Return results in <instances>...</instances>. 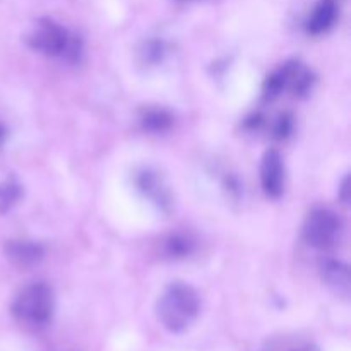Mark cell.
<instances>
[{
  "label": "cell",
  "instance_id": "6da1fadb",
  "mask_svg": "<svg viewBox=\"0 0 351 351\" xmlns=\"http://www.w3.org/2000/svg\"><path fill=\"white\" fill-rule=\"evenodd\" d=\"M201 312L199 293L187 283L175 281L163 290L156 302V317L167 331L184 332Z\"/></svg>",
  "mask_w": 351,
  "mask_h": 351
},
{
  "label": "cell",
  "instance_id": "7a4b0ae2",
  "mask_svg": "<svg viewBox=\"0 0 351 351\" xmlns=\"http://www.w3.org/2000/svg\"><path fill=\"white\" fill-rule=\"evenodd\" d=\"M53 314V291L47 283H31L17 293L12 302V315L27 328L48 324Z\"/></svg>",
  "mask_w": 351,
  "mask_h": 351
},
{
  "label": "cell",
  "instance_id": "3957f363",
  "mask_svg": "<svg viewBox=\"0 0 351 351\" xmlns=\"http://www.w3.org/2000/svg\"><path fill=\"white\" fill-rule=\"evenodd\" d=\"M27 41L31 48L48 57H67L69 60H77L81 53L77 38L53 21H40Z\"/></svg>",
  "mask_w": 351,
  "mask_h": 351
},
{
  "label": "cell",
  "instance_id": "277c9868",
  "mask_svg": "<svg viewBox=\"0 0 351 351\" xmlns=\"http://www.w3.org/2000/svg\"><path fill=\"white\" fill-rule=\"evenodd\" d=\"M341 233V219L331 209H314L304 223V239L314 249H329Z\"/></svg>",
  "mask_w": 351,
  "mask_h": 351
},
{
  "label": "cell",
  "instance_id": "5b68a950",
  "mask_svg": "<svg viewBox=\"0 0 351 351\" xmlns=\"http://www.w3.org/2000/svg\"><path fill=\"white\" fill-rule=\"evenodd\" d=\"M261 185L269 197L276 199L285 191L283 158L276 149H269L261 161Z\"/></svg>",
  "mask_w": 351,
  "mask_h": 351
},
{
  "label": "cell",
  "instance_id": "8992f818",
  "mask_svg": "<svg viewBox=\"0 0 351 351\" xmlns=\"http://www.w3.org/2000/svg\"><path fill=\"white\" fill-rule=\"evenodd\" d=\"M5 256L14 266L27 269L43 259V247L27 240H10L5 245Z\"/></svg>",
  "mask_w": 351,
  "mask_h": 351
},
{
  "label": "cell",
  "instance_id": "52a82bcc",
  "mask_svg": "<svg viewBox=\"0 0 351 351\" xmlns=\"http://www.w3.org/2000/svg\"><path fill=\"white\" fill-rule=\"evenodd\" d=\"M338 3L336 0H321V2L315 5L314 12L311 14L307 23V31L314 36L317 34L326 33L328 29H331L332 24L336 23V17H338Z\"/></svg>",
  "mask_w": 351,
  "mask_h": 351
},
{
  "label": "cell",
  "instance_id": "ba28073f",
  "mask_svg": "<svg viewBox=\"0 0 351 351\" xmlns=\"http://www.w3.org/2000/svg\"><path fill=\"white\" fill-rule=\"evenodd\" d=\"M321 273L322 280L331 287L336 293L339 295H348L350 291V271L348 266L339 261H324L321 264Z\"/></svg>",
  "mask_w": 351,
  "mask_h": 351
},
{
  "label": "cell",
  "instance_id": "9c48e42d",
  "mask_svg": "<svg viewBox=\"0 0 351 351\" xmlns=\"http://www.w3.org/2000/svg\"><path fill=\"white\" fill-rule=\"evenodd\" d=\"M139 187L146 192L147 197L153 199L158 204H168V192L161 185L156 173H151L147 170L143 171V175H139Z\"/></svg>",
  "mask_w": 351,
  "mask_h": 351
},
{
  "label": "cell",
  "instance_id": "30bf717a",
  "mask_svg": "<svg viewBox=\"0 0 351 351\" xmlns=\"http://www.w3.org/2000/svg\"><path fill=\"white\" fill-rule=\"evenodd\" d=\"M143 125L151 132H163L171 125V117L165 110H147L143 117Z\"/></svg>",
  "mask_w": 351,
  "mask_h": 351
},
{
  "label": "cell",
  "instance_id": "8fae6325",
  "mask_svg": "<svg viewBox=\"0 0 351 351\" xmlns=\"http://www.w3.org/2000/svg\"><path fill=\"white\" fill-rule=\"evenodd\" d=\"M165 249H167L168 257H171V259H180V257L189 256L192 252V242L182 235H171L165 242Z\"/></svg>",
  "mask_w": 351,
  "mask_h": 351
},
{
  "label": "cell",
  "instance_id": "7c38bea8",
  "mask_svg": "<svg viewBox=\"0 0 351 351\" xmlns=\"http://www.w3.org/2000/svg\"><path fill=\"white\" fill-rule=\"evenodd\" d=\"M21 191L19 185L14 182H3L0 184V209H7L19 199Z\"/></svg>",
  "mask_w": 351,
  "mask_h": 351
},
{
  "label": "cell",
  "instance_id": "4fadbf2b",
  "mask_svg": "<svg viewBox=\"0 0 351 351\" xmlns=\"http://www.w3.org/2000/svg\"><path fill=\"white\" fill-rule=\"evenodd\" d=\"M290 132H291V119L290 117L283 115L280 120H278V125L276 129H274V134H276L278 139H285Z\"/></svg>",
  "mask_w": 351,
  "mask_h": 351
},
{
  "label": "cell",
  "instance_id": "5bb4252c",
  "mask_svg": "<svg viewBox=\"0 0 351 351\" xmlns=\"http://www.w3.org/2000/svg\"><path fill=\"white\" fill-rule=\"evenodd\" d=\"M3 139H5V130H3L2 125H0V146L3 144Z\"/></svg>",
  "mask_w": 351,
  "mask_h": 351
},
{
  "label": "cell",
  "instance_id": "9a60e30c",
  "mask_svg": "<svg viewBox=\"0 0 351 351\" xmlns=\"http://www.w3.org/2000/svg\"><path fill=\"white\" fill-rule=\"evenodd\" d=\"M177 2H192V0H177Z\"/></svg>",
  "mask_w": 351,
  "mask_h": 351
}]
</instances>
